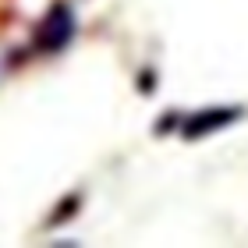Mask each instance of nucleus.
<instances>
[{
  "mask_svg": "<svg viewBox=\"0 0 248 248\" xmlns=\"http://www.w3.org/2000/svg\"><path fill=\"white\" fill-rule=\"evenodd\" d=\"M75 32H78L75 11L67 7V4H53L46 15L39 18L36 32H32V46H36L39 53H61V50L71 46Z\"/></svg>",
  "mask_w": 248,
  "mask_h": 248,
  "instance_id": "obj_1",
  "label": "nucleus"
},
{
  "mask_svg": "<svg viewBox=\"0 0 248 248\" xmlns=\"http://www.w3.org/2000/svg\"><path fill=\"white\" fill-rule=\"evenodd\" d=\"M241 114H245L241 107H206V110H195L191 117L181 121V135L188 142H199V139H206V135L223 131L227 124L241 121Z\"/></svg>",
  "mask_w": 248,
  "mask_h": 248,
  "instance_id": "obj_2",
  "label": "nucleus"
}]
</instances>
